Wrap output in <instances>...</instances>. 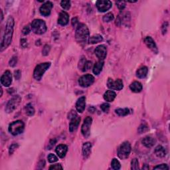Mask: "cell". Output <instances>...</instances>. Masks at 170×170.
Masks as SVG:
<instances>
[{"mask_svg": "<svg viewBox=\"0 0 170 170\" xmlns=\"http://www.w3.org/2000/svg\"><path fill=\"white\" fill-rule=\"evenodd\" d=\"M14 19L9 16L7 19L6 26H5V31L4 35L3 37L1 42V52L7 49L8 46L11 44L12 40V37L13 34V27H14Z\"/></svg>", "mask_w": 170, "mask_h": 170, "instance_id": "1", "label": "cell"}, {"mask_svg": "<svg viewBox=\"0 0 170 170\" xmlns=\"http://www.w3.org/2000/svg\"><path fill=\"white\" fill-rule=\"evenodd\" d=\"M89 30L87 26L83 23L79 24L76 30V39L80 44L84 45L89 42L90 38Z\"/></svg>", "mask_w": 170, "mask_h": 170, "instance_id": "2", "label": "cell"}, {"mask_svg": "<svg viewBox=\"0 0 170 170\" xmlns=\"http://www.w3.org/2000/svg\"><path fill=\"white\" fill-rule=\"evenodd\" d=\"M31 30L37 35L44 34L47 31V25L42 19H35L31 23Z\"/></svg>", "mask_w": 170, "mask_h": 170, "instance_id": "3", "label": "cell"}, {"mask_svg": "<svg viewBox=\"0 0 170 170\" xmlns=\"http://www.w3.org/2000/svg\"><path fill=\"white\" fill-rule=\"evenodd\" d=\"M50 63H43L37 65L33 72V77L37 81H41L42 76L50 67Z\"/></svg>", "mask_w": 170, "mask_h": 170, "instance_id": "4", "label": "cell"}, {"mask_svg": "<svg viewBox=\"0 0 170 170\" xmlns=\"http://www.w3.org/2000/svg\"><path fill=\"white\" fill-rule=\"evenodd\" d=\"M25 124L21 120H17L11 123L9 126V132L13 135H17L23 132Z\"/></svg>", "mask_w": 170, "mask_h": 170, "instance_id": "5", "label": "cell"}, {"mask_svg": "<svg viewBox=\"0 0 170 170\" xmlns=\"http://www.w3.org/2000/svg\"><path fill=\"white\" fill-rule=\"evenodd\" d=\"M131 152V145L128 142H124L120 146L118 156L121 159H126L128 158Z\"/></svg>", "mask_w": 170, "mask_h": 170, "instance_id": "6", "label": "cell"}, {"mask_svg": "<svg viewBox=\"0 0 170 170\" xmlns=\"http://www.w3.org/2000/svg\"><path fill=\"white\" fill-rule=\"evenodd\" d=\"M21 101V98L19 95H15L12 97L7 102L6 107H5V112L7 113H12L14 111L17 106L19 104Z\"/></svg>", "mask_w": 170, "mask_h": 170, "instance_id": "7", "label": "cell"}, {"mask_svg": "<svg viewBox=\"0 0 170 170\" xmlns=\"http://www.w3.org/2000/svg\"><path fill=\"white\" fill-rule=\"evenodd\" d=\"M68 118L71 119V122L69 124V130L71 132H73L78 128L80 122H81V118L77 115L75 112L72 110L68 114Z\"/></svg>", "mask_w": 170, "mask_h": 170, "instance_id": "8", "label": "cell"}, {"mask_svg": "<svg viewBox=\"0 0 170 170\" xmlns=\"http://www.w3.org/2000/svg\"><path fill=\"white\" fill-rule=\"evenodd\" d=\"M94 82V77L92 74H86L82 76L79 79V83L80 86L84 88H87L93 84Z\"/></svg>", "mask_w": 170, "mask_h": 170, "instance_id": "9", "label": "cell"}, {"mask_svg": "<svg viewBox=\"0 0 170 170\" xmlns=\"http://www.w3.org/2000/svg\"><path fill=\"white\" fill-rule=\"evenodd\" d=\"M92 119L91 117L87 116L84 119L83 124L82 125L81 132L84 138H89L90 134V126H91Z\"/></svg>", "mask_w": 170, "mask_h": 170, "instance_id": "10", "label": "cell"}, {"mask_svg": "<svg viewBox=\"0 0 170 170\" xmlns=\"http://www.w3.org/2000/svg\"><path fill=\"white\" fill-rule=\"evenodd\" d=\"M107 86L109 89L116 90H120L124 87L123 82L121 79H116V81H114L110 78H109L108 80Z\"/></svg>", "mask_w": 170, "mask_h": 170, "instance_id": "11", "label": "cell"}, {"mask_svg": "<svg viewBox=\"0 0 170 170\" xmlns=\"http://www.w3.org/2000/svg\"><path fill=\"white\" fill-rule=\"evenodd\" d=\"M96 5L99 12H105L110 9L112 4L108 0H98L96 3Z\"/></svg>", "mask_w": 170, "mask_h": 170, "instance_id": "12", "label": "cell"}, {"mask_svg": "<svg viewBox=\"0 0 170 170\" xmlns=\"http://www.w3.org/2000/svg\"><path fill=\"white\" fill-rule=\"evenodd\" d=\"M12 82V74L9 71H6L1 77V83L5 87L9 86Z\"/></svg>", "mask_w": 170, "mask_h": 170, "instance_id": "13", "label": "cell"}, {"mask_svg": "<svg viewBox=\"0 0 170 170\" xmlns=\"http://www.w3.org/2000/svg\"><path fill=\"white\" fill-rule=\"evenodd\" d=\"M53 7V4L50 1H46L44 4H42V6L40 7L39 11L42 15L45 17H47L50 14V12Z\"/></svg>", "mask_w": 170, "mask_h": 170, "instance_id": "14", "label": "cell"}, {"mask_svg": "<svg viewBox=\"0 0 170 170\" xmlns=\"http://www.w3.org/2000/svg\"><path fill=\"white\" fill-rule=\"evenodd\" d=\"M94 53L97 57L99 58L100 61H103L107 55V49L104 45H99L94 50Z\"/></svg>", "mask_w": 170, "mask_h": 170, "instance_id": "15", "label": "cell"}, {"mask_svg": "<svg viewBox=\"0 0 170 170\" xmlns=\"http://www.w3.org/2000/svg\"><path fill=\"white\" fill-rule=\"evenodd\" d=\"M69 21V15L66 12H61L59 13L58 19V23L62 26L67 25Z\"/></svg>", "mask_w": 170, "mask_h": 170, "instance_id": "16", "label": "cell"}, {"mask_svg": "<svg viewBox=\"0 0 170 170\" xmlns=\"http://www.w3.org/2000/svg\"><path fill=\"white\" fill-rule=\"evenodd\" d=\"M86 106V98L85 97H81L77 100L76 104V110L79 113H82L85 109Z\"/></svg>", "mask_w": 170, "mask_h": 170, "instance_id": "17", "label": "cell"}, {"mask_svg": "<svg viewBox=\"0 0 170 170\" xmlns=\"http://www.w3.org/2000/svg\"><path fill=\"white\" fill-rule=\"evenodd\" d=\"M68 151L67 146L65 144H60L56 148V153H57L58 156L61 158H63L65 157L66 152Z\"/></svg>", "mask_w": 170, "mask_h": 170, "instance_id": "18", "label": "cell"}, {"mask_svg": "<svg viewBox=\"0 0 170 170\" xmlns=\"http://www.w3.org/2000/svg\"><path fill=\"white\" fill-rule=\"evenodd\" d=\"M144 42L149 49L152 50L155 53L158 52V48H157L156 42L151 37H146L144 39Z\"/></svg>", "mask_w": 170, "mask_h": 170, "instance_id": "19", "label": "cell"}, {"mask_svg": "<svg viewBox=\"0 0 170 170\" xmlns=\"http://www.w3.org/2000/svg\"><path fill=\"white\" fill-rule=\"evenodd\" d=\"M142 143L146 148H151L156 143V140L154 138L151 136H146L143 138L142 140Z\"/></svg>", "mask_w": 170, "mask_h": 170, "instance_id": "20", "label": "cell"}, {"mask_svg": "<svg viewBox=\"0 0 170 170\" xmlns=\"http://www.w3.org/2000/svg\"><path fill=\"white\" fill-rule=\"evenodd\" d=\"M142 88H143L142 84H141L140 82H138V81H135L134 82H132V83L130 85V90H131L132 92H135V93L140 92L141 91H142Z\"/></svg>", "mask_w": 170, "mask_h": 170, "instance_id": "21", "label": "cell"}, {"mask_svg": "<svg viewBox=\"0 0 170 170\" xmlns=\"http://www.w3.org/2000/svg\"><path fill=\"white\" fill-rule=\"evenodd\" d=\"M116 97V94L112 90H107L104 94V99L107 102H113Z\"/></svg>", "mask_w": 170, "mask_h": 170, "instance_id": "22", "label": "cell"}, {"mask_svg": "<svg viewBox=\"0 0 170 170\" xmlns=\"http://www.w3.org/2000/svg\"><path fill=\"white\" fill-rule=\"evenodd\" d=\"M103 66L104 62L102 61H98L97 63H96L94 66H93V73L96 74V75H98L100 73V72L102 71Z\"/></svg>", "mask_w": 170, "mask_h": 170, "instance_id": "23", "label": "cell"}, {"mask_svg": "<svg viewBox=\"0 0 170 170\" xmlns=\"http://www.w3.org/2000/svg\"><path fill=\"white\" fill-rule=\"evenodd\" d=\"M148 73V67L142 66L136 71V76L139 79H144Z\"/></svg>", "mask_w": 170, "mask_h": 170, "instance_id": "24", "label": "cell"}, {"mask_svg": "<svg viewBox=\"0 0 170 170\" xmlns=\"http://www.w3.org/2000/svg\"><path fill=\"white\" fill-rule=\"evenodd\" d=\"M92 145L90 142L84 143L82 146V153L84 158H87L90 155V151H91Z\"/></svg>", "mask_w": 170, "mask_h": 170, "instance_id": "25", "label": "cell"}, {"mask_svg": "<svg viewBox=\"0 0 170 170\" xmlns=\"http://www.w3.org/2000/svg\"><path fill=\"white\" fill-rule=\"evenodd\" d=\"M154 153L156 155L159 157V158H163L166 155V151L163 146H158L156 148L155 150H154Z\"/></svg>", "mask_w": 170, "mask_h": 170, "instance_id": "26", "label": "cell"}, {"mask_svg": "<svg viewBox=\"0 0 170 170\" xmlns=\"http://www.w3.org/2000/svg\"><path fill=\"white\" fill-rule=\"evenodd\" d=\"M102 41H103V38L102 36L100 35H94L90 37L89 42L90 44H96Z\"/></svg>", "mask_w": 170, "mask_h": 170, "instance_id": "27", "label": "cell"}, {"mask_svg": "<svg viewBox=\"0 0 170 170\" xmlns=\"http://www.w3.org/2000/svg\"><path fill=\"white\" fill-rule=\"evenodd\" d=\"M25 113L27 115L29 116H33L35 114V109L33 108V105H32L31 103H29L25 106Z\"/></svg>", "mask_w": 170, "mask_h": 170, "instance_id": "28", "label": "cell"}, {"mask_svg": "<svg viewBox=\"0 0 170 170\" xmlns=\"http://www.w3.org/2000/svg\"><path fill=\"white\" fill-rule=\"evenodd\" d=\"M116 113L120 116H125L129 114V109L128 108H118L115 110Z\"/></svg>", "mask_w": 170, "mask_h": 170, "instance_id": "29", "label": "cell"}, {"mask_svg": "<svg viewBox=\"0 0 170 170\" xmlns=\"http://www.w3.org/2000/svg\"><path fill=\"white\" fill-rule=\"evenodd\" d=\"M114 19V16L113 13H108L103 17V21H104V22L108 23V22H110V21H113Z\"/></svg>", "mask_w": 170, "mask_h": 170, "instance_id": "30", "label": "cell"}, {"mask_svg": "<svg viewBox=\"0 0 170 170\" xmlns=\"http://www.w3.org/2000/svg\"><path fill=\"white\" fill-rule=\"evenodd\" d=\"M111 166H112V169L115 170L120 169L121 167L119 161L116 158H114L112 159V163H111Z\"/></svg>", "mask_w": 170, "mask_h": 170, "instance_id": "31", "label": "cell"}, {"mask_svg": "<svg viewBox=\"0 0 170 170\" xmlns=\"http://www.w3.org/2000/svg\"><path fill=\"white\" fill-rule=\"evenodd\" d=\"M86 58L84 57H82L79 63V68L81 69L82 71H84V68L85 65H86Z\"/></svg>", "mask_w": 170, "mask_h": 170, "instance_id": "32", "label": "cell"}, {"mask_svg": "<svg viewBox=\"0 0 170 170\" xmlns=\"http://www.w3.org/2000/svg\"><path fill=\"white\" fill-rule=\"evenodd\" d=\"M131 169H139V162L136 158L133 159L131 161Z\"/></svg>", "mask_w": 170, "mask_h": 170, "instance_id": "33", "label": "cell"}, {"mask_svg": "<svg viewBox=\"0 0 170 170\" xmlns=\"http://www.w3.org/2000/svg\"><path fill=\"white\" fill-rule=\"evenodd\" d=\"M61 5L64 9L68 10L71 7V1H62L61 2Z\"/></svg>", "mask_w": 170, "mask_h": 170, "instance_id": "34", "label": "cell"}, {"mask_svg": "<svg viewBox=\"0 0 170 170\" xmlns=\"http://www.w3.org/2000/svg\"><path fill=\"white\" fill-rule=\"evenodd\" d=\"M116 4L117 5V7H118V9L120 10H124V8L126 7V1H118L116 3Z\"/></svg>", "mask_w": 170, "mask_h": 170, "instance_id": "35", "label": "cell"}, {"mask_svg": "<svg viewBox=\"0 0 170 170\" xmlns=\"http://www.w3.org/2000/svg\"><path fill=\"white\" fill-rule=\"evenodd\" d=\"M47 159H48V161H49L50 163H54V162L58 161L57 157L53 153H50L49 155L48 156Z\"/></svg>", "mask_w": 170, "mask_h": 170, "instance_id": "36", "label": "cell"}, {"mask_svg": "<svg viewBox=\"0 0 170 170\" xmlns=\"http://www.w3.org/2000/svg\"><path fill=\"white\" fill-rule=\"evenodd\" d=\"M50 47L49 45H45L43 49H42V55H43L44 56L48 55V54H49V53L50 51Z\"/></svg>", "mask_w": 170, "mask_h": 170, "instance_id": "37", "label": "cell"}, {"mask_svg": "<svg viewBox=\"0 0 170 170\" xmlns=\"http://www.w3.org/2000/svg\"><path fill=\"white\" fill-rule=\"evenodd\" d=\"M100 108L102 109V111L104 112H108L109 111V109H110V105H109L108 103H103L100 106Z\"/></svg>", "mask_w": 170, "mask_h": 170, "instance_id": "38", "label": "cell"}, {"mask_svg": "<svg viewBox=\"0 0 170 170\" xmlns=\"http://www.w3.org/2000/svg\"><path fill=\"white\" fill-rule=\"evenodd\" d=\"M17 63V57H16V56H13L9 61V64L11 66H15Z\"/></svg>", "mask_w": 170, "mask_h": 170, "instance_id": "39", "label": "cell"}, {"mask_svg": "<svg viewBox=\"0 0 170 170\" xmlns=\"http://www.w3.org/2000/svg\"><path fill=\"white\" fill-rule=\"evenodd\" d=\"M169 168V167L167 166V165L166 164H161V165H159V166H156L154 167V169H167L168 170Z\"/></svg>", "mask_w": 170, "mask_h": 170, "instance_id": "40", "label": "cell"}, {"mask_svg": "<svg viewBox=\"0 0 170 170\" xmlns=\"http://www.w3.org/2000/svg\"><path fill=\"white\" fill-rule=\"evenodd\" d=\"M31 31V27H29V25H27V26H25V27L23 28L22 32L24 35H28L29 33H30Z\"/></svg>", "mask_w": 170, "mask_h": 170, "instance_id": "41", "label": "cell"}, {"mask_svg": "<svg viewBox=\"0 0 170 170\" xmlns=\"http://www.w3.org/2000/svg\"><path fill=\"white\" fill-rule=\"evenodd\" d=\"M147 130H148V127L143 124L141 125V126L139 127V128H138V131H139L140 134H142V133L147 131Z\"/></svg>", "mask_w": 170, "mask_h": 170, "instance_id": "42", "label": "cell"}, {"mask_svg": "<svg viewBox=\"0 0 170 170\" xmlns=\"http://www.w3.org/2000/svg\"><path fill=\"white\" fill-rule=\"evenodd\" d=\"M18 147V145L17 143H13L12 146H10V148H9V153L10 154H12L13 152H14V151L15 150V149Z\"/></svg>", "mask_w": 170, "mask_h": 170, "instance_id": "43", "label": "cell"}, {"mask_svg": "<svg viewBox=\"0 0 170 170\" xmlns=\"http://www.w3.org/2000/svg\"><path fill=\"white\" fill-rule=\"evenodd\" d=\"M49 169H63V167L61 164H55L50 166Z\"/></svg>", "mask_w": 170, "mask_h": 170, "instance_id": "44", "label": "cell"}, {"mask_svg": "<svg viewBox=\"0 0 170 170\" xmlns=\"http://www.w3.org/2000/svg\"><path fill=\"white\" fill-rule=\"evenodd\" d=\"M92 66V62L91 61H86V65H85V68H84V71L89 70V69L91 68Z\"/></svg>", "mask_w": 170, "mask_h": 170, "instance_id": "45", "label": "cell"}, {"mask_svg": "<svg viewBox=\"0 0 170 170\" xmlns=\"http://www.w3.org/2000/svg\"><path fill=\"white\" fill-rule=\"evenodd\" d=\"M21 77V72L20 71H17L15 72V78L16 80H19Z\"/></svg>", "mask_w": 170, "mask_h": 170, "instance_id": "46", "label": "cell"}, {"mask_svg": "<svg viewBox=\"0 0 170 170\" xmlns=\"http://www.w3.org/2000/svg\"><path fill=\"white\" fill-rule=\"evenodd\" d=\"M72 24H73V26H76L77 25H79V21L77 19V18H73V19H72Z\"/></svg>", "mask_w": 170, "mask_h": 170, "instance_id": "47", "label": "cell"}, {"mask_svg": "<svg viewBox=\"0 0 170 170\" xmlns=\"http://www.w3.org/2000/svg\"><path fill=\"white\" fill-rule=\"evenodd\" d=\"M21 45L23 47H25L27 45V40L25 39H22L21 40Z\"/></svg>", "mask_w": 170, "mask_h": 170, "instance_id": "48", "label": "cell"}, {"mask_svg": "<svg viewBox=\"0 0 170 170\" xmlns=\"http://www.w3.org/2000/svg\"><path fill=\"white\" fill-rule=\"evenodd\" d=\"M55 141H53L51 140L50 142V143L49 144V146H48V148H49V150H50V148H53V146H54V145L55 144Z\"/></svg>", "mask_w": 170, "mask_h": 170, "instance_id": "49", "label": "cell"}, {"mask_svg": "<svg viewBox=\"0 0 170 170\" xmlns=\"http://www.w3.org/2000/svg\"><path fill=\"white\" fill-rule=\"evenodd\" d=\"M1 21H2L3 18H4V15H3V12H2V11L1 12Z\"/></svg>", "mask_w": 170, "mask_h": 170, "instance_id": "50", "label": "cell"}]
</instances>
